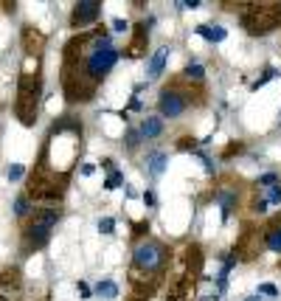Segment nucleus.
<instances>
[{"label":"nucleus","mask_w":281,"mask_h":301,"mask_svg":"<svg viewBox=\"0 0 281 301\" xmlns=\"http://www.w3.org/2000/svg\"><path fill=\"white\" fill-rule=\"evenodd\" d=\"M144 203H147V205H155V203H158V200H155V192H149V189H147V192H144Z\"/></svg>","instance_id":"nucleus-33"},{"label":"nucleus","mask_w":281,"mask_h":301,"mask_svg":"<svg viewBox=\"0 0 281 301\" xmlns=\"http://www.w3.org/2000/svg\"><path fill=\"white\" fill-rule=\"evenodd\" d=\"M140 107H144V104H140V99H138V96L129 99V110H140Z\"/></svg>","instance_id":"nucleus-35"},{"label":"nucleus","mask_w":281,"mask_h":301,"mask_svg":"<svg viewBox=\"0 0 281 301\" xmlns=\"http://www.w3.org/2000/svg\"><path fill=\"white\" fill-rule=\"evenodd\" d=\"M140 141H144V138H140V133L129 127V130H127V135H124V144H127V149H129V152H135V149L140 146Z\"/></svg>","instance_id":"nucleus-20"},{"label":"nucleus","mask_w":281,"mask_h":301,"mask_svg":"<svg viewBox=\"0 0 281 301\" xmlns=\"http://www.w3.org/2000/svg\"><path fill=\"white\" fill-rule=\"evenodd\" d=\"M79 172H82L85 177H90L93 172H96V163H82V169H79Z\"/></svg>","instance_id":"nucleus-30"},{"label":"nucleus","mask_w":281,"mask_h":301,"mask_svg":"<svg viewBox=\"0 0 281 301\" xmlns=\"http://www.w3.org/2000/svg\"><path fill=\"white\" fill-rule=\"evenodd\" d=\"M121 183H124V175L118 172V169H113V172H110V177L104 180V186H101V189H107V192H113V189H118Z\"/></svg>","instance_id":"nucleus-21"},{"label":"nucleus","mask_w":281,"mask_h":301,"mask_svg":"<svg viewBox=\"0 0 281 301\" xmlns=\"http://www.w3.org/2000/svg\"><path fill=\"white\" fill-rule=\"evenodd\" d=\"M214 200L222 205V217H231V211L236 208V203H239V192L233 186H222V189H217L214 192Z\"/></svg>","instance_id":"nucleus-10"},{"label":"nucleus","mask_w":281,"mask_h":301,"mask_svg":"<svg viewBox=\"0 0 281 301\" xmlns=\"http://www.w3.org/2000/svg\"><path fill=\"white\" fill-rule=\"evenodd\" d=\"M76 290H79V293H82V298H90V295H93V290L87 287L85 282H79V284H76Z\"/></svg>","instance_id":"nucleus-29"},{"label":"nucleus","mask_w":281,"mask_h":301,"mask_svg":"<svg viewBox=\"0 0 281 301\" xmlns=\"http://www.w3.org/2000/svg\"><path fill=\"white\" fill-rule=\"evenodd\" d=\"M31 211H34V208H31V200L25 197V194H17V200H14V217H17V220H25Z\"/></svg>","instance_id":"nucleus-18"},{"label":"nucleus","mask_w":281,"mask_h":301,"mask_svg":"<svg viewBox=\"0 0 281 301\" xmlns=\"http://www.w3.org/2000/svg\"><path fill=\"white\" fill-rule=\"evenodd\" d=\"M191 104V93L183 91V84L174 82L169 87H163L158 96V113L160 118H180Z\"/></svg>","instance_id":"nucleus-6"},{"label":"nucleus","mask_w":281,"mask_h":301,"mask_svg":"<svg viewBox=\"0 0 281 301\" xmlns=\"http://www.w3.org/2000/svg\"><path fill=\"white\" fill-rule=\"evenodd\" d=\"M275 183H278V175H275V172H264L262 177H259V186H275Z\"/></svg>","instance_id":"nucleus-26"},{"label":"nucleus","mask_w":281,"mask_h":301,"mask_svg":"<svg viewBox=\"0 0 281 301\" xmlns=\"http://www.w3.org/2000/svg\"><path fill=\"white\" fill-rule=\"evenodd\" d=\"M169 256H171V253H169V248H166L163 242L147 236V239L138 242L135 251H132V270L135 273H144V279H147V276H158V273L166 267Z\"/></svg>","instance_id":"nucleus-4"},{"label":"nucleus","mask_w":281,"mask_h":301,"mask_svg":"<svg viewBox=\"0 0 281 301\" xmlns=\"http://www.w3.org/2000/svg\"><path fill=\"white\" fill-rule=\"evenodd\" d=\"M101 17V3L98 0H79L71 12V28H87Z\"/></svg>","instance_id":"nucleus-7"},{"label":"nucleus","mask_w":281,"mask_h":301,"mask_svg":"<svg viewBox=\"0 0 281 301\" xmlns=\"http://www.w3.org/2000/svg\"><path fill=\"white\" fill-rule=\"evenodd\" d=\"M96 293L101 295V298H107V301H116L118 298V284L113 282V279H98Z\"/></svg>","instance_id":"nucleus-16"},{"label":"nucleus","mask_w":281,"mask_h":301,"mask_svg":"<svg viewBox=\"0 0 281 301\" xmlns=\"http://www.w3.org/2000/svg\"><path fill=\"white\" fill-rule=\"evenodd\" d=\"M242 25L251 37H264L281 25V3H248L242 12Z\"/></svg>","instance_id":"nucleus-5"},{"label":"nucleus","mask_w":281,"mask_h":301,"mask_svg":"<svg viewBox=\"0 0 281 301\" xmlns=\"http://www.w3.org/2000/svg\"><path fill=\"white\" fill-rule=\"evenodd\" d=\"M101 169H107V172H113V169H116V163H113V158H104V161H101Z\"/></svg>","instance_id":"nucleus-34"},{"label":"nucleus","mask_w":281,"mask_h":301,"mask_svg":"<svg viewBox=\"0 0 281 301\" xmlns=\"http://www.w3.org/2000/svg\"><path fill=\"white\" fill-rule=\"evenodd\" d=\"M259 295H270V298H278V287H275V284H270V282H264V284H259Z\"/></svg>","instance_id":"nucleus-25"},{"label":"nucleus","mask_w":281,"mask_h":301,"mask_svg":"<svg viewBox=\"0 0 281 301\" xmlns=\"http://www.w3.org/2000/svg\"><path fill=\"white\" fill-rule=\"evenodd\" d=\"M20 42H23V51L25 56H37L43 54L45 48V34L40 28H34V25H23V31H20Z\"/></svg>","instance_id":"nucleus-8"},{"label":"nucleus","mask_w":281,"mask_h":301,"mask_svg":"<svg viewBox=\"0 0 281 301\" xmlns=\"http://www.w3.org/2000/svg\"><path fill=\"white\" fill-rule=\"evenodd\" d=\"M244 301H262V298H259V295H251V298H244Z\"/></svg>","instance_id":"nucleus-36"},{"label":"nucleus","mask_w":281,"mask_h":301,"mask_svg":"<svg viewBox=\"0 0 281 301\" xmlns=\"http://www.w3.org/2000/svg\"><path fill=\"white\" fill-rule=\"evenodd\" d=\"M264 245H267V248H270V251L281 253V223L270 225V228H267V231H264Z\"/></svg>","instance_id":"nucleus-15"},{"label":"nucleus","mask_w":281,"mask_h":301,"mask_svg":"<svg viewBox=\"0 0 281 301\" xmlns=\"http://www.w3.org/2000/svg\"><path fill=\"white\" fill-rule=\"evenodd\" d=\"M183 76H186V82H191V84H202V79H205V68H202L200 62H189L186 71H183Z\"/></svg>","instance_id":"nucleus-17"},{"label":"nucleus","mask_w":281,"mask_h":301,"mask_svg":"<svg viewBox=\"0 0 281 301\" xmlns=\"http://www.w3.org/2000/svg\"><path fill=\"white\" fill-rule=\"evenodd\" d=\"M121 51L113 48L110 34L104 28H93L79 34L65 45V62H62V91L71 104L93 102L98 84L116 68Z\"/></svg>","instance_id":"nucleus-1"},{"label":"nucleus","mask_w":281,"mask_h":301,"mask_svg":"<svg viewBox=\"0 0 281 301\" xmlns=\"http://www.w3.org/2000/svg\"><path fill=\"white\" fill-rule=\"evenodd\" d=\"M194 34L202 37V40H208V42H222V40L228 37V31L222 28V25H208V23H202V25H197V28H194Z\"/></svg>","instance_id":"nucleus-14"},{"label":"nucleus","mask_w":281,"mask_h":301,"mask_svg":"<svg viewBox=\"0 0 281 301\" xmlns=\"http://www.w3.org/2000/svg\"><path fill=\"white\" fill-rule=\"evenodd\" d=\"M138 133H140V138H160L163 135V118L160 115H147L140 121Z\"/></svg>","instance_id":"nucleus-13"},{"label":"nucleus","mask_w":281,"mask_h":301,"mask_svg":"<svg viewBox=\"0 0 281 301\" xmlns=\"http://www.w3.org/2000/svg\"><path fill=\"white\" fill-rule=\"evenodd\" d=\"M197 144H200L197 138H180V141H178V149H194Z\"/></svg>","instance_id":"nucleus-27"},{"label":"nucleus","mask_w":281,"mask_h":301,"mask_svg":"<svg viewBox=\"0 0 281 301\" xmlns=\"http://www.w3.org/2000/svg\"><path fill=\"white\" fill-rule=\"evenodd\" d=\"M98 234H104V236L116 234V220H113V217H101V220H98Z\"/></svg>","instance_id":"nucleus-22"},{"label":"nucleus","mask_w":281,"mask_h":301,"mask_svg":"<svg viewBox=\"0 0 281 301\" xmlns=\"http://www.w3.org/2000/svg\"><path fill=\"white\" fill-rule=\"evenodd\" d=\"M127 28H129V23H127V20H121V17H118V20H113V31H118V34H124Z\"/></svg>","instance_id":"nucleus-28"},{"label":"nucleus","mask_w":281,"mask_h":301,"mask_svg":"<svg viewBox=\"0 0 281 301\" xmlns=\"http://www.w3.org/2000/svg\"><path fill=\"white\" fill-rule=\"evenodd\" d=\"M197 6H200V0H191V3H189V0H180V3H178V9H183V12H186V9H197Z\"/></svg>","instance_id":"nucleus-31"},{"label":"nucleus","mask_w":281,"mask_h":301,"mask_svg":"<svg viewBox=\"0 0 281 301\" xmlns=\"http://www.w3.org/2000/svg\"><path fill=\"white\" fill-rule=\"evenodd\" d=\"M147 45H149V34H147V23L135 25V34H132V42L127 45V51L124 54L129 56V59H138V56L147 54Z\"/></svg>","instance_id":"nucleus-9"},{"label":"nucleus","mask_w":281,"mask_h":301,"mask_svg":"<svg viewBox=\"0 0 281 301\" xmlns=\"http://www.w3.org/2000/svg\"><path fill=\"white\" fill-rule=\"evenodd\" d=\"M59 220H62V211L56 205H45V208L34 211L31 220L23 225V251L31 253V251H40V248L48 245Z\"/></svg>","instance_id":"nucleus-3"},{"label":"nucleus","mask_w":281,"mask_h":301,"mask_svg":"<svg viewBox=\"0 0 281 301\" xmlns=\"http://www.w3.org/2000/svg\"><path fill=\"white\" fill-rule=\"evenodd\" d=\"M264 208H267V200H256V203H253V211H256V214H264Z\"/></svg>","instance_id":"nucleus-32"},{"label":"nucleus","mask_w":281,"mask_h":301,"mask_svg":"<svg viewBox=\"0 0 281 301\" xmlns=\"http://www.w3.org/2000/svg\"><path fill=\"white\" fill-rule=\"evenodd\" d=\"M169 54H171V48H169V45H163V48H158L152 56H149V68H147L149 79H158L160 73L166 71V62H169Z\"/></svg>","instance_id":"nucleus-12"},{"label":"nucleus","mask_w":281,"mask_h":301,"mask_svg":"<svg viewBox=\"0 0 281 301\" xmlns=\"http://www.w3.org/2000/svg\"><path fill=\"white\" fill-rule=\"evenodd\" d=\"M166 163H169V155L166 152H160V149H152V152H147V175L149 177H160L166 172Z\"/></svg>","instance_id":"nucleus-11"},{"label":"nucleus","mask_w":281,"mask_h":301,"mask_svg":"<svg viewBox=\"0 0 281 301\" xmlns=\"http://www.w3.org/2000/svg\"><path fill=\"white\" fill-rule=\"evenodd\" d=\"M275 76H281V73L275 71V68H264V71H262V76H259L256 82L251 84V91H259V87H264V84H267V82H273Z\"/></svg>","instance_id":"nucleus-19"},{"label":"nucleus","mask_w":281,"mask_h":301,"mask_svg":"<svg viewBox=\"0 0 281 301\" xmlns=\"http://www.w3.org/2000/svg\"><path fill=\"white\" fill-rule=\"evenodd\" d=\"M40 102H43V76L40 71H23L17 79V99H14V115L23 127L37 124Z\"/></svg>","instance_id":"nucleus-2"},{"label":"nucleus","mask_w":281,"mask_h":301,"mask_svg":"<svg viewBox=\"0 0 281 301\" xmlns=\"http://www.w3.org/2000/svg\"><path fill=\"white\" fill-rule=\"evenodd\" d=\"M6 175H9V180H12V183H17V180H23V175H25V166H23V163H12Z\"/></svg>","instance_id":"nucleus-23"},{"label":"nucleus","mask_w":281,"mask_h":301,"mask_svg":"<svg viewBox=\"0 0 281 301\" xmlns=\"http://www.w3.org/2000/svg\"><path fill=\"white\" fill-rule=\"evenodd\" d=\"M264 200H267V205H270V203L278 205V203H281V183L270 186V189H267V194H264Z\"/></svg>","instance_id":"nucleus-24"}]
</instances>
